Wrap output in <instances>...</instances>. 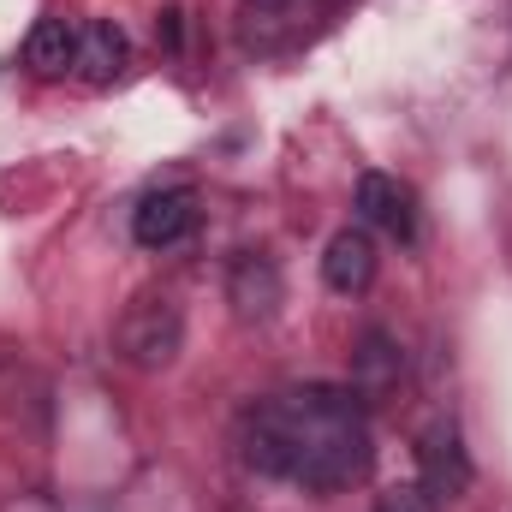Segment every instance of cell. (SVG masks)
I'll use <instances>...</instances> for the list:
<instances>
[{
    "instance_id": "3957f363",
    "label": "cell",
    "mask_w": 512,
    "mask_h": 512,
    "mask_svg": "<svg viewBox=\"0 0 512 512\" xmlns=\"http://www.w3.org/2000/svg\"><path fill=\"white\" fill-rule=\"evenodd\" d=\"M417 471H423V495H429V501H459V495L477 483L471 453H465V441H459L453 423H429V429H423V441H417Z\"/></svg>"
},
{
    "instance_id": "6da1fadb",
    "label": "cell",
    "mask_w": 512,
    "mask_h": 512,
    "mask_svg": "<svg viewBox=\"0 0 512 512\" xmlns=\"http://www.w3.org/2000/svg\"><path fill=\"white\" fill-rule=\"evenodd\" d=\"M268 411L286 441V483H304L310 495H340L370 471L376 441H370L364 399L352 387H292V393H274Z\"/></svg>"
},
{
    "instance_id": "5b68a950",
    "label": "cell",
    "mask_w": 512,
    "mask_h": 512,
    "mask_svg": "<svg viewBox=\"0 0 512 512\" xmlns=\"http://www.w3.org/2000/svg\"><path fill=\"white\" fill-rule=\"evenodd\" d=\"M352 209H358V227H376V233L399 239V245L417 239V197H411V185L393 179V173H364Z\"/></svg>"
},
{
    "instance_id": "ba28073f",
    "label": "cell",
    "mask_w": 512,
    "mask_h": 512,
    "mask_svg": "<svg viewBox=\"0 0 512 512\" xmlns=\"http://www.w3.org/2000/svg\"><path fill=\"white\" fill-rule=\"evenodd\" d=\"M322 280H328V292H340V298L370 292V280H376V239H370V227H340V233L328 239V251H322Z\"/></svg>"
},
{
    "instance_id": "8fae6325",
    "label": "cell",
    "mask_w": 512,
    "mask_h": 512,
    "mask_svg": "<svg viewBox=\"0 0 512 512\" xmlns=\"http://www.w3.org/2000/svg\"><path fill=\"white\" fill-rule=\"evenodd\" d=\"M376 512H435V501H429L423 483H417V489H393V495H382Z\"/></svg>"
},
{
    "instance_id": "8992f818",
    "label": "cell",
    "mask_w": 512,
    "mask_h": 512,
    "mask_svg": "<svg viewBox=\"0 0 512 512\" xmlns=\"http://www.w3.org/2000/svg\"><path fill=\"white\" fill-rule=\"evenodd\" d=\"M405 382V352H399V340L387 334V328H364L358 334V352H352V393L364 399V405H382L393 399Z\"/></svg>"
},
{
    "instance_id": "52a82bcc",
    "label": "cell",
    "mask_w": 512,
    "mask_h": 512,
    "mask_svg": "<svg viewBox=\"0 0 512 512\" xmlns=\"http://www.w3.org/2000/svg\"><path fill=\"white\" fill-rule=\"evenodd\" d=\"M227 304L239 310V322H268V316L286 304V286H280L274 256L245 251L233 268H227Z\"/></svg>"
},
{
    "instance_id": "7a4b0ae2",
    "label": "cell",
    "mask_w": 512,
    "mask_h": 512,
    "mask_svg": "<svg viewBox=\"0 0 512 512\" xmlns=\"http://www.w3.org/2000/svg\"><path fill=\"white\" fill-rule=\"evenodd\" d=\"M114 346H120V358H126L131 370H143V376L173 370L179 352H185V310L167 292H143L126 316H120Z\"/></svg>"
},
{
    "instance_id": "9c48e42d",
    "label": "cell",
    "mask_w": 512,
    "mask_h": 512,
    "mask_svg": "<svg viewBox=\"0 0 512 512\" xmlns=\"http://www.w3.org/2000/svg\"><path fill=\"white\" fill-rule=\"evenodd\" d=\"M72 72L84 84H114L126 72V30L108 24V18L78 24V60H72Z\"/></svg>"
},
{
    "instance_id": "4fadbf2b",
    "label": "cell",
    "mask_w": 512,
    "mask_h": 512,
    "mask_svg": "<svg viewBox=\"0 0 512 512\" xmlns=\"http://www.w3.org/2000/svg\"><path fill=\"white\" fill-rule=\"evenodd\" d=\"M251 6H262V12H274V6H286V0H251Z\"/></svg>"
},
{
    "instance_id": "277c9868",
    "label": "cell",
    "mask_w": 512,
    "mask_h": 512,
    "mask_svg": "<svg viewBox=\"0 0 512 512\" xmlns=\"http://www.w3.org/2000/svg\"><path fill=\"white\" fill-rule=\"evenodd\" d=\"M197 227V191L191 185H167V191H149L137 209H131V239L143 251H173L179 239H191Z\"/></svg>"
},
{
    "instance_id": "7c38bea8",
    "label": "cell",
    "mask_w": 512,
    "mask_h": 512,
    "mask_svg": "<svg viewBox=\"0 0 512 512\" xmlns=\"http://www.w3.org/2000/svg\"><path fill=\"white\" fill-rule=\"evenodd\" d=\"M155 36H161V48H185V12L167 6V12L155 18Z\"/></svg>"
},
{
    "instance_id": "30bf717a",
    "label": "cell",
    "mask_w": 512,
    "mask_h": 512,
    "mask_svg": "<svg viewBox=\"0 0 512 512\" xmlns=\"http://www.w3.org/2000/svg\"><path fill=\"white\" fill-rule=\"evenodd\" d=\"M72 60H78V24H66V18H36L30 36H24V66H30L36 78H66Z\"/></svg>"
}]
</instances>
